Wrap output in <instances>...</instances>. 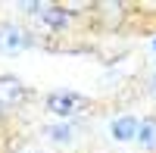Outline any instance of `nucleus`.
<instances>
[{"label":"nucleus","instance_id":"423d86ee","mask_svg":"<svg viewBox=\"0 0 156 153\" xmlns=\"http://www.w3.org/2000/svg\"><path fill=\"white\" fill-rule=\"evenodd\" d=\"M112 137H115V141H131V137L137 134V119L134 116H122V119H115L112 122Z\"/></svg>","mask_w":156,"mask_h":153},{"label":"nucleus","instance_id":"0eeeda50","mask_svg":"<svg viewBox=\"0 0 156 153\" xmlns=\"http://www.w3.org/2000/svg\"><path fill=\"white\" fill-rule=\"evenodd\" d=\"M47 134H50V141H56V144H72L75 128H72L69 122H59V125H50V128H47Z\"/></svg>","mask_w":156,"mask_h":153},{"label":"nucleus","instance_id":"20e7f679","mask_svg":"<svg viewBox=\"0 0 156 153\" xmlns=\"http://www.w3.org/2000/svg\"><path fill=\"white\" fill-rule=\"evenodd\" d=\"M37 19H41L44 25H50V28H66L69 25V12L62 6H50V3H31L28 6Z\"/></svg>","mask_w":156,"mask_h":153},{"label":"nucleus","instance_id":"f257e3e1","mask_svg":"<svg viewBox=\"0 0 156 153\" xmlns=\"http://www.w3.org/2000/svg\"><path fill=\"white\" fill-rule=\"evenodd\" d=\"M84 106H87V100L81 94H75V91H53L47 97V109L53 112V116H59V119H72Z\"/></svg>","mask_w":156,"mask_h":153},{"label":"nucleus","instance_id":"7ed1b4c3","mask_svg":"<svg viewBox=\"0 0 156 153\" xmlns=\"http://www.w3.org/2000/svg\"><path fill=\"white\" fill-rule=\"evenodd\" d=\"M25 97H28V91H25V84L16 78V75H0V109L19 106Z\"/></svg>","mask_w":156,"mask_h":153},{"label":"nucleus","instance_id":"f03ea898","mask_svg":"<svg viewBox=\"0 0 156 153\" xmlns=\"http://www.w3.org/2000/svg\"><path fill=\"white\" fill-rule=\"evenodd\" d=\"M28 44H31L28 31H22L19 25H12V22H0V50H3V53H19V50H25Z\"/></svg>","mask_w":156,"mask_h":153},{"label":"nucleus","instance_id":"39448f33","mask_svg":"<svg viewBox=\"0 0 156 153\" xmlns=\"http://www.w3.org/2000/svg\"><path fill=\"white\" fill-rule=\"evenodd\" d=\"M137 144L144 147V150H156V119L147 116V119H140L137 122Z\"/></svg>","mask_w":156,"mask_h":153}]
</instances>
